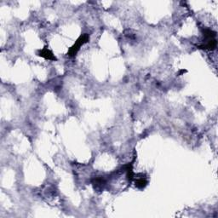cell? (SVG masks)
Instances as JSON below:
<instances>
[{
  "instance_id": "6da1fadb",
  "label": "cell",
  "mask_w": 218,
  "mask_h": 218,
  "mask_svg": "<svg viewBox=\"0 0 218 218\" xmlns=\"http://www.w3.org/2000/svg\"><path fill=\"white\" fill-rule=\"evenodd\" d=\"M88 40H89L88 34H84V35H82V36L79 37V39L77 40L75 44H74V45L70 49L69 52H68V54H69L70 56H73V55H75V54H77V52L79 50L80 47H81L84 44H85L86 42H88Z\"/></svg>"
},
{
  "instance_id": "7a4b0ae2",
  "label": "cell",
  "mask_w": 218,
  "mask_h": 218,
  "mask_svg": "<svg viewBox=\"0 0 218 218\" xmlns=\"http://www.w3.org/2000/svg\"><path fill=\"white\" fill-rule=\"evenodd\" d=\"M39 54L40 56L45 58V59H48V60H55V57L54 56V54H52V52L46 48L42 49V50H40Z\"/></svg>"
},
{
  "instance_id": "3957f363",
  "label": "cell",
  "mask_w": 218,
  "mask_h": 218,
  "mask_svg": "<svg viewBox=\"0 0 218 218\" xmlns=\"http://www.w3.org/2000/svg\"><path fill=\"white\" fill-rule=\"evenodd\" d=\"M147 185V181L145 178L141 177V178L137 179L136 181V186L139 188H143Z\"/></svg>"
}]
</instances>
